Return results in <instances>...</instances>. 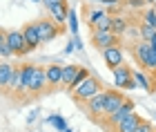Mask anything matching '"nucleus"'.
Here are the masks:
<instances>
[{"label": "nucleus", "instance_id": "nucleus-1", "mask_svg": "<svg viewBox=\"0 0 156 132\" xmlns=\"http://www.w3.org/2000/svg\"><path fill=\"white\" fill-rule=\"evenodd\" d=\"M103 90H105V87H103V81L98 79V76H91V74H89L87 79H85L80 85L74 90V101L83 105L85 101H89L91 96H96L98 92H103Z\"/></svg>", "mask_w": 156, "mask_h": 132}, {"label": "nucleus", "instance_id": "nucleus-2", "mask_svg": "<svg viewBox=\"0 0 156 132\" xmlns=\"http://www.w3.org/2000/svg\"><path fill=\"white\" fill-rule=\"evenodd\" d=\"M134 108H136V105H134V101H132V99H125V103L116 110V112H112V114H107V116H101V119H98V123H101V126H105V128L112 132L127 114L134 112Z\"/></svg>", "mask_w": 156, "mask_h": 132}, {"label": "nucleus", "instance_id": "nucleus-3", "mask_svg": "<svg viewBox=\"0 0 156 132\" xmlns=\"http://www.w3.org/2000/svg\"><path fill=\"white\" fill-rule=\"evenodd\" d=\"M114 72V87L116 90H123V92H129V90L136 87V79H134V72L129 65H118L112 69Z\"/></svg>", "mask_w": 156, "mask_h": 132}, {"label": "nucleus", "instance_id": "nucleus-4", "mask_svg": "<svg viewBox=\"0 0 156 132\" xmlns=\"http://www.w3.org/2000/svg\"><path fill=\"white\" fill-rule=\"evenodd\" d=\"M91 45L98 52H103L112 45H118V36L112 29H91Z\"/></svg>", "mask_w": 156, "mask_h": 132}, {"label": "nucleus", "instance_id": "nucleus-5", "mask_svg": "<svg viewBox=\"0 0 156 132\" xmlns=\"http://www.w3.org/2000/svg\"><path fill=\"white\" fill-rule=\"evenodd\" d=\"M7 43H9L13 56H25V54H29V45H27V40L23 36V29H9L7 31Z\"/></svg>", "mask_w": 156, "mask_h": 132}, {"label": "nucleus", "instance_id": "nucleus-6", "mask_svg": "<svg viewBox=\"0 0 156 132\" xmlns=\"http://www.w3.org/2000/svg\"><path fill=\"white\" fill-rule=\"evenodd\" d=\"M38 27V36H40V43H51V40L60 34V27L58 23H54L51 18H42L36 23Z\"/></svg>", "mask_w": 156, "mask_h": 132}, {"label": "nucleus", "instance_id": "nucleus-7", "mask_svg": "<svg viewBox=\"0 0 156 132\" xmlns=\"http://www.w3.org/2000/svg\"><path fill=\"white\" fill-rule=\"evenodd\" d=\"M45 90H47V76H45V69L36 65V67H34V74H31L29 83H27V94L38 96L40 92H45Z\"/></svg>", "mask_w": 156, "mask_h": 132}, {"label": "nucleus", "instance_id": "nucleus-8", "mask_svg": "<svg viewBox=\"0 0 156 132\" xmlns=\"http://www.w3.org/2000/svg\"><path fill=\"white\" fill-rule=\"evenodd\" d=\"M132 54L134 58H136V63L145 69V72H150V54H152V47L147 40H136V43L132 45Z\"/></svg>", "mask_w": 156, "mask_h": 132}, {"label": "nucleus", "instance_id": "nucleus-9", "mask_svg": "<svg viewBox=\"0 0 156 132\" xmlns=\"http://www.w3.org/2000/svg\"><path fill=\"white\" fill-rule=\"evenodd\" d=\"M83 108L87 110V114L91 116V119H101V116H105V90L103 92H98L96 96H91L89 101L83 103Z\"/></svg>", "mask_w": 156, "mask_h": 132}, {"label": "nucleus", "instance_id": "nucleus-10", "mask_svg": "<svg viewBox=\"0 0 156 132\" xmlns=\"http://www.w3.org/2000/svg\"><path fill=\"white\" fill-rule=\"evenodd\" d=\"M127 96L123 94V90H114V87H109V90H105V116L112 114V112H116V110L125 103Z\"/></svg>", "mask_w": 156, "mask_h": 132}, {"label": "nucleus", "instance_id": "nucleus-11", "mask_svg": "<svg viewBox=\"0 0 156 132\" xmlns=\"http://www.w3.org/2000/svg\"><path fill=\"white\" fill-rule=\"evenodd\" d=\"M45 76H47V90H58L62 87V65L58 63H51L45 67Z\"/></svg>", "mask_w": 156, "mask_h": 132}, {"label": "nucleus", "instance_id": "nucleus-12", "mask_svg": "<svg viewBox=\"0 0 156 132\" xmlns=\"http://www.w3.org/2000/svg\"><path fill=\"white\" fill-rule=\"evenodd\" d=\"M103 58H105V65H107L109 69H114V67L125 63L120 45H112V47H107V50H103Z\"/></svg>", "mask_w": 156, "mask_h": 132}, {"label": "nucleus", "instance_id": "nucleus-13", "mask_svg": "<svg viewBox=\"0 0 156 132\" xmlns=\"http://www.w3.org/2000/svg\"><path fill=\"white\" fill-rule=\"evenodd\" d=\"M13 72H16V65L7 63V61H0V90H9L11 81H13Z\"/></svg>", "mask_w": 156, "mask_h": 132}, {"label": "nucleus", "instance_id": "nucleus-14", "mask_svg": "<svg viewBox=\"0 0 156 132\" xmlns=\"http://www.w3.org/2000/svg\"><path fill=\"white\" fill-rule=\"evenodd\" d=\"M140 119L143 116L140 114H136V112H132V114H127L123 121L118 123V126L112 130V132H136V128H138V123H140Z\"/></svg>", "mask_w": 156, "mask_h": 132}, {"label": "nucleus", "instance_id": "nucleus-15", "mask_svg": "<svg viewBox=\"0 0 156 132\" xmlns=\"http://www.w3.org/2000/svg\"><path fill=\"white\" fill-rule=\"evenodd\" d=\"M23 36L27 40V45H29V50H36V47L40 45V36H38V27L36 23H29L23 27Z\"/></svg>", "mask_w": 156, "mask_h": 132}, {"label": "nucleus", "instance_id": "nucleus-16", "mask_svg": "<svg viewBox=\"0 0 156 132\" xmlns=\"http://www.w3.org/2000/svg\"><path fill=\"white\" fill-rule=\"evenodd\" d=\"M47 11H49V16H51L54 23H65V20H67V13H69V5H67V0H62V2L54 5L51 9H47Z\"/></svg>", "mask_w": 156, "mask_h": 132}, {"label": "nucleus", "instance_id": "nucleus-17", "mask_svg": "<svg viewBox=\"0 0 156 132\" xmlns=\"http://www.w3.org/2000/svg\"><path fill=\"white\" fill-rule=\"evenodd\" d=\"M78 69H80V65H74V63L62 65V87H67V90H69L72 81L76 79V74H78Z\"/></svg>", "mask_w": 156, "mask_h": 132}, {"label": "nucleus", "instance_id": "nucleus-18", "mask_svg": "<svg viewBox=\"0 0 156 132\" xmlns=\"http://www.w3.org/2000/svg\"><path fill=\"white\" fill-rule=\"evenodd\" d=\"M134 79H136V85H140L143 90H147V92H154V83H150V79H147V74L140 69V72H134Z\"/></svg>", "mask_w": 156, "mask_h": 132}, {"label": "nucleus", "instance_id": "nucleus-19", "mask_svg": "<svg viewBox=\"0 0 156 132\" xmlns=\"http://www.w3.org/2000/svg\"><path fill=\"white\" fill-rule=\"evenodd\" d=\"M127 20L125 18H120V16H112V31L116 34V36H123L125 34V29H127Z\"/></svg>", "mask_w": 156, "mask_h": 132}, {"label": "nucleus", "instance_id": "nucleus-20", "mask_svg": "<svg viewBox=\"0 0 156 132\" xmlns=\"http://www.w3.org/2000/svg\"><path fill=\"white\" fill-rule=\"evenodd\" d=\"M105 13H107L105 9H89V11H87V25L91 27V29H94V25L105 16Z\"/></svg>", "mask_w": 156, "mask_h": 132}, {"label": "nucleus", "instance_id": "nucleus-21", "mask_svg": "<svg viewBox=\"0 0 156 132\" xmlns=\"http://www.w3.org/2000/svg\"><path fill=\"white\" fill-rule=\"evenodd\" d=\"M47 123H51V126L58 130V132H65L67 130V121L62 119V116H58V114H51V116H47Z\"/></svg>", "mask_w": 156, "mask_h": 132}, {"label": "nucleus", "instance_id": "nucleus-22", "mask_svg": "<svg viewBox=\"0 0 156 132\" xmlns=\"http://www.w3.org/2000/svg\"><path fill=\"white\" fill-rule=\"evenodd\" d=\"M89 74H91V72H89L87 67H80V69H78V74H76V79L72 81V85H69V90H72V92H74V90H76L78 85H80V83H83L85 79H87Z\"/></svg>", "mask_w": 156, "mask_h": 132}, {"label": "nucleus", "instance_id": "nucleus-23", "mask_svg": "<svg viewBox=\"0 0 156 132\" xmlns=\"http://www.w3.org/2000/svg\"><path fill=\"white\" fill-rule=\"evenodd\" d=\"M154 34H156V29H154L152 25L140 23V40H147V43H150V40L154 38Z\"/></svg>", "mask_w": 156, "mask_h": 132}, {"label": "nucleus", "instance_id": "nucleus-24", "mask_svg": "<svg viewBox=\"0 0 156 132\" xmlns=\"http://www.w3.org/2000/svg\"><path fill=\"white\" fill-rule=\"evenodd\" d=\"M67 23H69V31H72L74 36H78V18H76V11L69 9V13H67Z\"/></svg>", "mask_w": 156, "mask_h": 132}, {"label": "nucleus", "instance_id": "nucleus-25", "mask_svg": "<svg viewBox=\"0 0 156 132\" xmlns=\"http://www.w3.org/2000/svg\"><path fill=\"white\" fill-rule=\"evenodd\" d=\"M143 23H147V25L154 27V23H156V9H154V7H150V9L143 11Z\"/></svg>", "mask_w": 156, "mask_h": 132}, {"label": "nucleus", "instance_id": "nucleus-26", "mask_svg": "<svg viewBox=\"0 0 156 132\" xmlns=\"http://www.w3.org/2000/svg\"><path fill=\"white\" fill-rule=\"evenodd\" d=\"M94 29H112V16L109 13H105V16L98 20V23L94 25Z\"/></svg>", "mask_w": 156, "mask_h": 132}, {"label": "nucleus", "instance_id": "nucleus-27", "mask_svg": "<svg viewBox=\"0 0 156 132\" xmlns=\"http://www.w3.org/2000/svg\"><path fill=\"white\" fill-rule=\"evenodd\" d=\"M136 132H154V126L147 119H140V123H138V128H136Z\"/></svg>", "mask_w": 156, "mask_h": 132}, {"label": "nucleus", "instance_id": "nucleus-28", "mask_svg": "<svg viewBox=\"0 0 156 132\" xmlns=\"http://www.w3.org/2000/svg\"><path fill=\"white\" fill-rule=\"evenodd\" d=\"M103 5H107V11H116L120 7V0H103Z\"/></svg>", "mask_w": 156, "mask_h": 132}, {"label": "nucleus", "instance_id": "nucleus-29", "mask_svg": "<svg viewBox=\"0 0 156 132\" xmlns=\"http://www.w3.org/2000/svg\"><path fill=\"white\" fill-rule=\"evenodd\" d=\"M58 2H62V0H42L45 9H51V7H54V5H58Z\"/></svg>", "mask_w": 156, "mask_h": 132}, {"label": "nucleus", "instance_id": "nucleus-30", "mask_svg": "<svg viewBox=\"0 0 156 132\" xmlns=\"http://www.w3.org/2000/svg\"><path fill=\"white\" fill-rule=\"evenodd\" d=\"M127 2H129L132 7H140V5H147L145 0H127Z\"/></svg>", "mask_w": 156, "mask_h": 132}, {"label": "nucleus", "instance_id": "nucleus-31", "mask_svg": "<svg viewBox=\"0 0 156 132\" xmlns=\"http://www.w3.org/2000/svg\"><path fill=\"white\" fill-rule=\"evenodd\" d=\"M145 2H147V5H150V7H152V5L156 2V0H145Z\"/></svg>", "mask_w": 156, "mask_h": 132}, {"label": "nucleus", "instance_id": "nucleus-32", "mask_svg": "<svg viewBox=\"0 0 156 132\" xmlns=\"http://www.w3.org/2000/svg\"><path fill=\"white\" fill-rule=\"evenodd\" d=\"M89 2H103V0H89Z\"/></svg>", "mask_w": 156, "mask_h": 132}, {"label": "nucleus", "instance_id": "nucleus-33", "mask_svg": "<svg viewBox=\"0 0 156 132\" xmlns=\"http://www.w3.org/2000/svg\"><path fill=\"white\" fill-rule=\"evenodd\" d=\"M65 132H74V130H72V128H67V130H65Z\"/></svg>", "mask_w": 156, "mask_h": 132}, {"label": "nucleus", "instance_id": "nucleus-34", "mask_svg": "<svg viewBox=\"0 0 156 132\" xmlns=\"http://www.w3.org/2000/svg\"><path fill=\"white\" fill-rule=\"evenodd\" d=\"M31 2H42V0H31Z\"/></svg>", "mask_w": 156, "mask_h": 132}, {"label": "nucleus", "instance_id": "nucleus-35", "mask_svg": "<svg viewBox=\"0 0 156 132\" xmlns=\"http://www.w3.org/2000/svg\"><path fill=\"white\" fill-rule=\"evenodd\" d=\"M154 121H156V110H154Z\"/></svg>", "mask_w": 156, "mask_h": 132}, {"label": "nucleus", "instance_id": "nucleus-36", "mask_svg": "<svg viewBox=\"0 0 156 132\" xmlns=\"http://www.w3.org/2000/svg\"><path fill=\"white\" fill-rule=\"evenodd\" d=\"M152 7H154V9H156V2H154V5H152Z\"/></svg>", "mask_w": 156, "mask_h": 132}, {"label": "nucleus", "instance_id": "nucleus-37", "mask_svg": "<svg viewBox=\"0 0 156 132\" xmlns=\"http://www.w3.org/2000/svg\"><path fill=\"white\" fill-rule=\"evenodd\" d=\"M154 29H156V23H154Z\"/></svg>", "mask_w": 156, "mask_h": 132}, {"label": "nucleus", "instance_id": "nucleus-38", "mask_svg": "<svg viewBox=\"0 0 156 132\" xmlns=\"http://www.w3.org/2000/svg\"><path fill=\"white\" fill-rule=\"evenodd\" d=\"M154 132H156V130H154Z\"/></svg>", "mask_w": 156, "mask_h": 132}]
</instances>
